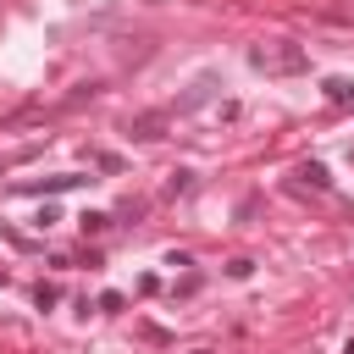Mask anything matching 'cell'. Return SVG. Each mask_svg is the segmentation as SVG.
<instances>
[{
	"mask_svg": "<svg viewBox=\"0 0 354 354\" xmlns=\"http://www.w3.org/2000/svg\"><path fill=\"white\" fill-rule=\"evenodd\" d=\"M33 304H39V310H55V304H61V288H55V282H39V288H33Z\"/></svg>",
	"mask_w": 354,
	"mask_h": 354,
	"instance_id": "cell-7",
	"label": "cell"
},
{
	"mask_svg": "<svg viewBox=\"0 0 354 354\" xmlns=\"http://www.w3.org/2000/svg\"><path fill=\"white\" fill-rule=\"evenodd\" d=\"M194 354H216V348H194Z\"/></svg>",
	"mask_w": 354,
	"mask_h": 354,
	"instance_id": "cell-12",
	"label": "cell"
},
{
	"mask_svg": "<svg viewBox=\"0 0 354 354\" xmlns=\"http://www.w3.org/2000/svg\"><path fill=\"white\" fill-rule=\"evenodd\" d=\"M166 122H171V111H149V116H133L127 133L144 138V144H155V138H166Z\"/></svg>",
	"mask_w": 354,
	"mask_h": 354,
	"instance_id": "cell-2",
	"label": "cell"
},
{
	"mask_svg": "<svg viewBox=\"0 0 354 354\" xmlns=\"http://www.w3.org/2000/svg\"><path fill=\"white\" fill-rule=\"evenodd\" d=\"M249 66L266 72V77H299V72H310V50L293 44V39H266V44L249 50Z\"/></svg>",
	"mask_w": 354,
	"mask_h": 354,
	"instance_id": "cell-1",
	"label": "cell"
},
{
	"mask_svg": "<svg viewBox=\"0 0 354 354\" xmlns=\"http://www.w3.org/2000/svg\"><path fill=\"white\" fill-rule=\"evenodd\" d=\"M122 310V293H100V315H116Z\"/></svg>",
	"mask_w": 354,
	"mask_h": 354,
	"instance_id": "cell-11",
	"label": "cell"
},
{
	"mask_svg": "<svg viewBox=\"0 0 354 354\" xmlns=\"http://www.w3.org/2000/svg\"><path fill=\"white\" fill-rule=\"evenodd\" d=\"M249 271H254V260H249V254H238V260H227V277H232V282H243Z\"/></svg>",
	"mask_w": 354,
	"mask_h": 354,
	"instance_id": "cell-10",
	"label": "cell"
},
{
	"mask_svg": "<svg viewBox=\"0 0 354 354\" xmlns=\"http://www.w3.org/2000/svg\"><path fill=\"white\" fill-rule=\"evenodd\" d=\"M77 183H94V177L66 171V177H44V183H17V194H61V188H77Z\"/></svg>",
	"mask_w": 354,
	"mask_h": 354,
	"instance_id": "cell-3",
	"label": "cell"
},
{
	"mask_svg": "<svg viewBox=\"0 0 354 354\" xmlns=\"http://www.w3.org/2000/svg\"><path fill=\"white\" fill-rule=\"evenodd\" d=\"M166 194L177 199V194H194V171H171V183H166Z\"/></svg>",
	"mask_w": 354,
	"mask_h": 354,
	"instance_id": "cell-8",
	"label": "cell"
},
{
	"mask_svg": "<svg viewBox=\"0 0 354 354\" xmlns=\"http://www.w3.org/2000/svg\"><path fill=\"white\" fill-rule=\"evenodd\" d=\"M293 177H299V183H310V188H332V171H326L321 160H304V166H299Z\"/></svg>",
	"mask_w": 354,
	"mask_h": 354,
	"instance_id": "cell-5",
	"label": "cell"
},
{
	"mask_svg": "<svg viewBox=\"0 0 354 354\" xmlns=\"http://www.w3.org/2000/svg\"><path fill=\"white\" fill-rule=\"evenodd\" d=\"M88 160H94V166H100V171H122V155H111V149H94V155H88Z\"/></svg>",
	"mask_w": 354,
	"mask_h": 354,
	"instance_id": "cell-9",
	"label": "cell"
},
{
	"mask_svg": "<svg viewBox=\"0 0 354 354\" xmlns=\"http://www.w3.org/2000/svg\"><path fill=\"white\" fill-rule=\"evenodd\" d=\"M321 94H326V105H354V77H326Z\"/></svg>",
	"mask_w": 354,
	"mask_h": 354,
	"instance_id": "cell-4",
	"label": "cell"
},
{
	"mask_svg": "<svg viewBox=\"0 0 354 354\" xmlns=\"http://www.w3.org/2000/svg\"><path fill=\"white\" fill-rule=\"evenodd\" d=\"M77 227H83V238H100V232L111 227V216H105V210H88V216H77Z\"/></svg>",
	"mask_w": 354,
	"mask_h": 354,
	"instance_id": "cell-6",
	"label": "cell"
}]
</instances>
